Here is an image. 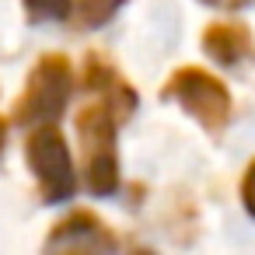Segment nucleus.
<instances>
[{
  "instance_id": "9b49d317",
  "label": "nucleus",
  "mask_w": 255,
  "mask_h": 255,
  "mask_svg": "<svg viewBox=\"0 0 255 255\" xmlns=\"http://www.w3.org/2000/svg\"><path fill=\"white\" fill-rule=\"evenodd\" d=\"M206 7H224V11H238V7H248L252 0H203Z\"/></svg>"
},
{
  "instance_id": "20e7f679",
  "label": "nucleus",
  "mask_w": 255,
  "mask_h": 255,
  "mask_svg": "<svg viewBox=\"0 0 255 255\" xmlns=\"http://www.w3.org/2000/svg\"><path fill=\"white\" fill-rule=\"evenodd\" d=\"M161 95L168 102H178L210 133H220L231 123V95H227L224 81L213 77L203 67H178L168 77V84H164Z\"/></svg>"
},
{
  "instance_id": "7ed1b4c3",
  "label": "nucleus",
  "mask_w": 255,
  "mask_h": 255,
  "mask_svg": "<svg viewBox=\"0 0 255 255\" xmlns=\"http://www.w3.org/2000/svg\"><path fill=\"white\" fill-rule=\"evenodd\" d=\"M25 161L35 178L42 203H67L77 192V168L67 147V136L56 123H35L25 140Z\"/></svg>"
},
{
  "instance_id": "0eeeda50",
  "label": "nucleus",
  "mask_w": 255,
  "mask_h": 255,
  "mask_svg": "<svg viewBox=\"0 0 255 255\" xmlns=\"http://www.w3.org/2000/svg\"><path fill=\"white\" fill-rule=\"evenodd\" d=\"M203 53L220 67H245L255 60V39L245 25L213 21L203 28Z\"/></svg>"
},
{
  "instance_id": "f8f14e48",
  "label": "nucleus",
  "mask_w": 255,
  "mask_h": 255,
  "mask_svg": "<svg viewBox=\"0 0 255 255\" xmlns=\"http://www.w3.org/2000/svg\"><path fill=\"white\" fill-rule=\"evenodd\" d=\"M4 143H7V119L0 116V154H4Z\"/></svg>"
},
{
  "instance_id": "39448f33",
  "label": "nucleus",
  "mask_w": 255,
  "mask_h": 255,
  "mask_svg": "<svg viewBox=\"0 0 255 255\" xmlns=\"http://www.w3.org/2000/svg\"><path fill=\"white\" fill-rule=\"evenodd\" d=\"M46 248L49 252H116L119 238L95 210H70L46 234Z\"/></svg>"
},
{
  "instance_id": "f03ea898",
  "label": "nucleus",
  "mask_w": 255,
  "mask_h": 255,
  "mask_svg": "<svg viewBox=\"0 0 255 255\" xmlns=\"http://www.w3.org/2000/svg\"><path fill=\"white\" fill-rule=\"evenodd\" d=\"M74 88H77V74H74V63L63 53L39 56L35 67L28 70L25 91L18 95V102L11 109V123H18V126L56 123L63 116V109L70 105Z\"/></svg>"
},
{
  "instance_id": "423d86ee",
  "label": "nucleus",
  "mask_w": 255,
  "mask_h": 255,
  "mask_svg": "<svg viewBox=\"0 0 255 255\" xmlns=\"http://www.w3.org/2000/svg\"><path fill=\"white\" fill-rule=\"evenodd\" d=\"M81 84H84V91L98 95V98L119 116V123H126V119L136 112V91L129 88V81H126L105 56H98V53H88V56H84Z\"/></svg>"
},
{
  "instance_id": "9d476101",
  "label": "nucleus",
  "mask_w": 255,
  "mask_h": 255,
  "mask_svg": "<svg viewBox=\"0 0 255 255\" xmlns=\"http://www.w3.org/2000/svg\"><path fill=\"white\" fill-rule=\"evenodd\" d=\"M241 203H245V210L255 217V161L248 164V171H245V178H241Z\"/></svg>"
},
{
  "instance_id": "6e6552de",
  "label": "nucleus",
  "mask_w": 255,
  "mask_h": 255,
  "mask_svg": "<svg viewBox=\"0 0 255 255\" xmlns=\"http://www.w3.org/2000/svg\"><path fill=\"white\" fill-rule=\"evenodd\" d=\"M123 4L126 0H70V21H74V28H84V32L102 28L119 14Z\"/></svg>"
},
{
  "instance_id": "1a4fd4ad",
  "label": "nucleus",
  "mask_w": 255,
  "mask_h": 255,
  "mask_svg": "<svg viewBox=\"0 0 255 255\" xmlns=\"http://www.w3.org/2000/svg\"><path fill=\"white\" fill-rule=\"evenodd\" d=\"M32 21H63L70 18V0H21Z\"/></svg>"
},
{
  "instance_id": "f257e3e1",
  "label": "nucleus",
  "mask_w": 255,
  "mask_h": 255,
  "mask_svg": "<svg viewBox=\"0 0 255 255\" xmlns=\"http://www.w3.org/2000/svg\"><path fill=\"white\" fill-rule=\"evenodd\" d=\"M81 161H84V185L91 196H112L119 189V154H116V129L119 116L98 98L74 116Z\"/></svg>"
}]
</instances>
